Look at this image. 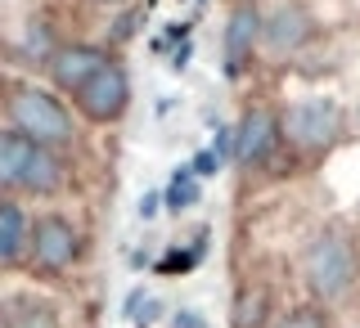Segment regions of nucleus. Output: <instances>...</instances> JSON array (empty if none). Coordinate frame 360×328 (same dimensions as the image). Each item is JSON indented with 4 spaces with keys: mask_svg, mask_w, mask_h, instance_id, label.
<instances>
[{
    "mask_svg": "<svg viewBox=\"0 0 360 328\" xmlns=\"http://www.w3.org/2000/svg\"><path fill=\"white\" fill-rule=\"evenodd\" d=\"M59 315L45 297H5L0 301V328H54Z\"/></svg>",
    "mask_w": 360,
    "mask_h": 328,
    "instance_id": "11",
    "label": "nucleus"
},
{
    "mask_svg": "<svg viewBox=\"0 0 360 328\" xmlns=\"http://www.w3.org/2000/svg\"><path fill=\"white\" fill-rule=\"evenodd\" d=\"M257 324H262V292L239 297V310H234V328H257Z\"/></svg>",
    "mask_w": 360,
    "mask_h": 328,
    "instance_id": "14",
    "label": "nucleus"
},
{
    "mask_svg": "<svg viewBox=\"0 0 360 328\" xmlns=\"http://www.w3.org/2000/svg\"><path fill=\"white\" fill-rule=\"evenodd\" d=\"M59 162L45 144L27 140L22 131H0V189H37L50 194L59 189Z\"/></svg>",
    "mask_w": 360,
    "mask_h": 328,
    "instance_id": "1",
    "label": "nucleus"
},
{
    "mask_svg": "<svg viewBox=\"0 0 360 328\" xmlns=\"http://www.w3.org/2000/svg\"><path fill=\"white\" fill-rule=\"evenodd\" d=\"M32 261H37L41 270H68L77 261V252H82V234H77V225L68 216H37L32 221Z\"/></svg>",
    "mask_w": 360,
    "mask_h": 328,
    "instance_id": "6",
    "label": "nucleus"
},
{
    "mask_svg": "<svg viewBox=\"0 0 360 328\" xmlns=\"http://www.w3.org/2000/svg\"><path fill=\"white\" fill-rule=\"evenodd\" d=\"M27 239H32V225H27V216H22L14 202H0V265L18 261V256H22V247H27Z\"/></svg>",
    "mask_w": 360,
    "mask_h": 328,
    "instance_id": "12",
    "label": "nucleus"
},
{
    "mask_svg": "<svg viewBox=\"0 0 360 328\" xmlns=\"http://www.w3.org/2000/svg\"><path fill=\"white\" fill-rule=\"evenodd\" d=\"M9 122L14 131H22L27 140L45 144V149H59V144H72V112H68L50 90L41 86H18L9 95Z\"/></svg>",
    "mask_w": 360,
    "mask_h": 328,
    "instance_id": "2",
    "label": "nucleus"
},
{
    "mask_svg": "<svg viewBox=\"0 0 360 328\" xmlns=\"http://www.w3.org/2000/svg\"><path fill=\"white\" fill-rule=\"evenodd\" d=\"M167 198H172V202H167V207H172V211H185V207H194V202H198V180L194 176H176L172 180V194H167Z\"/></svg>",
    "mask_w": 360,
    "mask_h": 328,
    "instance_id": "13",
    "label": "nucleus"
},
{
    "mask_svg": "<svg viewBox=\"0 0 360 328\" xmlns=\"http://www.w3.org/2000/svg\"><path fill=\"white\" fill-rule=\"evenodd\" d=\"M342 126V108L333 104V99H297L284 117H279V131L288 135V144H297V149H324V144L338 135Z\"/></svg>",
    "mask_w": 360,
    "mask_h": 328,
    "instance_id": "4",
    "label": "nucleus"
},
{
    "mask_svg": "<svg viewBox=\"0 0 360 328\" xmlns=\"http://www.w3.org/2000/svg\"><path fill=\"white\" fill-rule=\"evenodd\" d=\"M275 328H329V324H324V310H288Z\"/></svg>",
    "mask_w": 360,
    "mask_h": 328,
    "instance_id": "15",
    "label": "nucleus"
},
{
    "mask_svg": "<svg viewBox=\"0 0 360 328\" xmlns=\"http://www.w3.org/2000/svg\"><path fill=\"white\" fill-rule=\"evenodd\" d=\"M172 328H207V320H202L198 310H180L176 320H172Z\"/></svg>",
    "mask_w": 360,
    "mask_h": 328,
    "instance_id": "16",
    "label": "nucleus"
},
{
    "mask_svg": "<svg viewBox=\"0 0 360 328\" xmlns=\"http://www.w3.org/2000/svg\"><path fill=\"white\" fill-rule=\"evenodd\" d=\"M104 63H108V54L99 45H63V50L50 54V81L68 90V95H77Z\"/></svg>",
    "mask_w": 360,
    "mask_h": 328,
    "instance_id": "7",
    "label": "nucleus"
},
{
    "mask_svg": "<svg viewBox=\"0 0 360 328\" xmlns=\"http://www.w3.org/2000/svg\"><path fill=\"white\" fill-rule=\"evenodd\" d=\"M302 275H307V288L315 292L320 301H338L347 288L356 284V252L347 239L338 234H320L307 256H302Z\"/></svg>",
    "mask_w": 360,
    "mask_h": 328,
    "instance_id": "3",
    "label": "nucleus"
},
{
    "mask_svg": "<svg viewBox=\"0 0 360 328\" xmlns=\"http://www.w3.org/2000/svg\"><path fill=\"white\" fill-rule=\"evenodd\" d=\"M262 14H257V5H234V14L230 22H225V67L230 72H243L248 59H252V50H257V41H262Z\"/></svg>",
    "mask_w": 360,
    "mask_h": 328,
    "instance_id": "9",
    "label": "nucleus"
},
{
    "mask_svg": "<svg viewBox=\"0 0 360 328\" xmlns=\"http://www.w3.org/2000/svg\"><path fill=\"white\" fill-rule=\"evenodd\" d=\"M99 5H122V0H99Z\"/></svg>",
    "mask_w": 360,
    "mask_h": 328,
    "instance_id": "17",
    "label": "nucleus"
},
{
    "mask_svg": "<svg viewBox=\"0 0 360 328\" xmlns=\"http://www.w3.org/2000/svg\"><path fill=\"white\" fill-rule=\"evenodd\" d=\"M239 140H234V157H239L243 166H252V162H266L270 149L279 144V117L275 112H266V108H252V112H243V122H239Z\"/></svg>",
    "mask_w": 360,
    "mask_h": 328,
    "instance_id": "8",
    "label": "nucleus"
},
{
    "mask_svg": "<svg viewBox=\"0 0 360 328\" xmlns=\"http://www.w3.org/2000/svg\"><path fill=\"white\" fill-rule=\"evenodd\" d=\"M311 37V14L292 0V5H279L275 14H270L262 22V41L270 45L275 54H288V50H297L302 41Z\"/></svg>",
    "mask_w": 360,
    "mask_h": 328,
    "instance_id": "10",
    "label": "nucleus"
},
{
    "mask_svg": "<svg viewBox=\"0 0 360 328\" xmlns=\"http://www.w3.org/2000/svg\"><path fill=\"white\" fill-rule=\"evenodd\" d=\"M72 99H77V108H82V117H90V122H117L131 104V81L117 63H104Z\"/></svg>",
    "mask_w": 360,
    "mask_h": 328,
    "instance_id": "5",
    "label": "nucleus"
}]
</instances>
